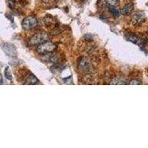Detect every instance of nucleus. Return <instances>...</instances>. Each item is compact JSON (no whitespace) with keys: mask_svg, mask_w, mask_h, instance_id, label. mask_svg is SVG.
<instances>
[{"mask_svg":"<svg viewBox=\"0 0 148 148\" xmlns=\"http://www.w3.org/2000/svg\"><path fill=\"white\" fill-rule=\"evenodd\" d=\"M57 49V46L54 43L51 42H43L42 44L39 45V46L37 47L36 51L39 54H47L51 53L54 52Z\"/></svg>","mask_w":148,"mask_h":148,"instance_id":"obj_1","label":"nucleus"},{"mask_svg":"<svg viewBox=\"0 0 148 148\" xmlns=\"http://www.w3.org/2000/svg\"><path fill=\"white\" fill-rule=\"evenodd\" d=\"M48 39L49 36L47 35V34L45 32H41L30 37L29 39V43L32 45H40L43 42H46Z\"/></svg>","mask_w":148,"mask_h":148,"instance_id":"obj_2","label":"nucleus"},{"mask_svg":"<svg viewBox=\"0 0 148 148\" xmlns=\"http://www.w3.org/2000/svg\"><path fill=\"white\" fill-rule=\"evenodd\" d=\"M79 70L83 75H87L90 74L92 72V67L88 59L82 58L79 62Z\"/></svg>","mask_w":148,"mask_h":148,"instance_id":"obj_3","label":"nucleus"},{"mask_svg":"<svg viewBox=\"0 0 148 148\" xmlns=\"http://www.w3.org/2000/svg\"><path fill=\"white\" fill-rule=\"evenodd\" d=\"M22 25V27L25 30H29L36 27L37 25H38V21L34 16H27L24 18Z\"/></svg>","mask_w":148,"mask_h":148,"instance_id":"obj_4","label":"nucleus"},{"mask_svg":"<svg viewBox=\"0 0 148 148\" xmlns=\"http://www.w3.org/2000/svg\"><path fill=\"white\" fill-rule=\"evenodd\" d=\"M145 16L144 12L136 11L132 16V24L135 26L139 25L145 21Z\"/></svg>","mask_w":148,"mask_h":148,"instance_id":"obj_5","label":"nucleus"},{"mask_svg":"<svg viewBox=\"0 0 148 148\" xmlns=\"http://www.w3.org/2000/svg\"><path fill=\"white\" fill-rule=\"evenodd\" d=\"M2 49L5 53L10 57H14L16 55V49L11 44H3Z\"/></svg>","mask_w":148,"mask_h":148,"instance_id":"obj_6","label":"nucleus"},{"mask_svg":"<svg viewBox=\"0 0 148 148\" xmlns=\"http://www.w3.org/2000/svg\"><path fill=\"white\" fill-rule=\"evenodd\" d=\"M133 9H134V5L133 3H128L124 6L122 9H121V14L125 16L130 15L133 12Z\"/></svg>","mask_w":148,"mask_h":148,"instance_id":"obj_7","label":"nucleus"},{"mask_svg":"<svg viewBox=\"0 0 148 148\" xmlns=\"http://www.w3.org/2000/svg\"><path fill=\"white\" fill-rule=\"evenodd\" d=\"M25 81L26 82L25 83L27 84H35L38 83V79L32 73L27 74L25 76Z\"/></svg>","mask_w":148,"mask_h":148,"instance_id":"obj_8","label":"nucleus"},{"mask_svg":"<svg viewBox=\"0 0 148 148\" xmlns=\"http://www.w3.org/2000/svg\"><path fill=\"white\" fill-rule=\"evenodd\" d=\"M127 40L130 41L131 42L134 43V44H139L140 39L139 37L137 36L136 35H134V34H129V35L127 36Z\"/></svg>","mask_w":148,"mask_h":148,"instance_id":"obj_9","label":"nucleus"},{"mask_svg":"<svg viewBox=\"0 0 148 148\" xmlns=\"http://www.w3.org/2000/svg\"><path fill=\"white\" fill-rule=\"evenodd\" d=\"M109 11L110 12L111 14H113V16L115 17H119L120 15V13L117 9L113 6H109Z\"/></svg>","mask_w":148,"mask_h":148,"instance_id":"obj_10","label":"nucleus"},{"mask_svg":"<svg viewBox=\"0 0 148 148\" xmlns=\"http://www.w3.org/2000/svg\"><path fill=\"white\" fill-rule=\"evenodd\" d=\"M105 2L108 4L109 6H116L118 5L120 2V0H105Z\"/></svg>","mask_w":148,"mask_h":148,"instance_id":"obj_11","label":"nucleus"},{"mask_svg":"<svg viewBox=\"0 0 148 148\" xmlns=\"http://www.w3.org/2000/svg\"><path fill=\"white\" fill-rule=\"evenodd\" d=\"M5 76L6 77V79H8V80H12V75L11 73H10V69L9 67H7L5 70Z\"/></svg>","mask_w":148,"mask_h":148,"instance_id":"obj_12","label":"nucleus"},{"mask_svg":"<svg viewBox=\"0 0 148 148\" xmlns=\"http://www.w3.org/2000/svg\"><path fill=\"white\" fill-rule=\"evenodd\" d=\"M130 84H141L142 82H140L138 79H133V80H131V82L129 83Z\"/></svg>","mask_w":148,"mask_h":148,"instance_id":"obj_13","label":"nucleus"},{"mask_svg":"<svg viewBox=\"0 0 148 148\" xmlns=\"http://www.w3.org/2000/svg\"><path fill=\"white\" fill-rule=\"evenodd\" d=\"M42 1L44 2V3L50 4V3H52V2H53L55 0H42Z\"/></svg>","mask_w":148,"mask_h":148,"instance_id":"obj_14","label":"nucleus"},{"mask_svg":"<svg viewBox=\"0 0 148 148\" xmlns=\"http://www.w3.org/2000/svg\"><path fill=\"white\" fill-rule=\"evenodd\" d=\"M13 2H17V1H18V0H12Z\"/></svg>","mask_w":148,"mask_h":148,"instance_id":"obj_15","label":"nucleus"},{"mask_svg":"<svg viewBox=\"0 0 148 148\" xmlns=\"http://www.w3.org/2000/svg\"><path fill=\"white\" fill-rule=\"evenodd\" d=\"M79 1H82V0H79Z\"/></svg>","mask_w":148,"mask_h":148,"instance_id":"obj_16","label":"nucleus"}]
</instances>
